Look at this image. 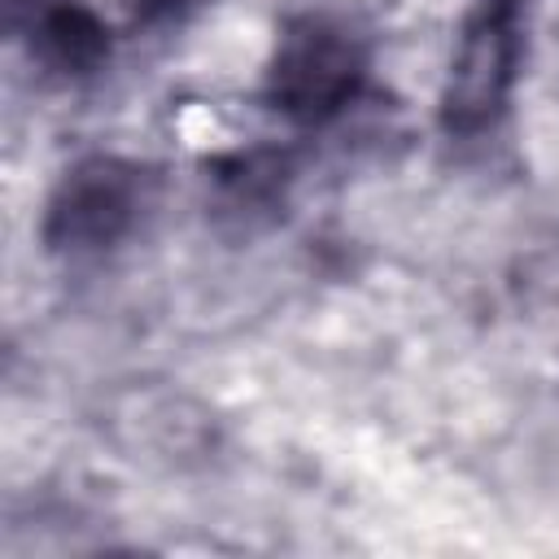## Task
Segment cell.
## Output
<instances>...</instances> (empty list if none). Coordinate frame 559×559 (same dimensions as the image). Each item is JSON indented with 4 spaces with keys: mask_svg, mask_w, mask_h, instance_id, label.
Returning <instances> with one entry per match:
<instances>
[{
    "mask_svg": "<svg viewBox=\"0 0 559 559\" xmlns=\"http://www.w3.org/2000/svg\"><path fill=\"white\" fill-rule=\"evenodd\" d=\"M144 201H148L144 166L114 153H92L57 179L44 210V245L70 258L114 249L140 223Z\"/></svg>",
    "mask_w": 559,
    "mask_h": 559,
    "instance_id": "2",
    "label": "cell"
},
{
    "mask_svg": "<svg viewBox=\"0 0 559 559\" xmlns=\"http://www.w3.org/2000/svg\"><path fill=\"white\" fill-rule=\"evenodd\" d=\"M520 48V13L476 0L459 31V48L441 92V127L450 135H476L502 118Z\"/></svg>",
    "mask_w": 559,
    "mask_h": 559,
    "instance_id": "3",
    "label": "cell"
},
{
    "mask_svg": "<svg viewBox=\"0 0 559 559\" xmlns=\"http://www.w3.org/2000/svg\"><path fill=\"white\" fill-rule=\"evenodd\" d=\"M367 79V52L358 35L332 17L301 13L293 17L266 66V105L301 127H319L336 118Z\"/></svg>",
    "mask_w": 559,
    "mask_h": 559,
    "instance_id": "1",
    "label": "cell"
},
{
    "mask_svg": "<svg viewBox=\"0 0 559 559\" xmlns=\"http://www.w3.org/2000/svg\"><path fill=\"white\" fill-rule=\"evenodd\" d=\"M485 4H498V9H515V13H524V4H528V0H485Z\"/></svg>",
    "mask_w": 559,
    "mask_h": 559,
    "instance_id": "7",
    "label": "cell"
},
{
    "mask_svg": "<svg viewBox=\"0 0 559 559\" xmlns=\"http://www.w3.org/2000/svg\"><path fill=\"white\" fill-rule=\"evenodd\" d=\"M131 4H135V17L144 22H170V17H183L201 0H131Z\"/></svg>",
    "mask_w": 559,
    "mask_h": 559,
    "instance_id": "6",
    "label": "cell"
},
{
    "mask_svg": "<svg viewBox=\"0 0 559 559\" xmlns=\"http://www.w3.org/2000/svg\"><path fill=\"white\" fill-rule=\"evenodd\" d=\"M210 183H214V214L236 223L240 231L266 227L271 218L284 214L288 183H293V153L284 148H249V153H227L210 162Z\"/></svg>",
    "mask_w": 559,
    "mask_h": 559,
    "instance_id": "4",
    "label": "cell"
},
{
    "mask_svg": "<svg viewBox=\"0 0 559 559\" xmlns=\"http://www.w3.org/2000/svg\"><path fill=\"white\" fill-rule=\"evenodd\" d=\"M22 31L31 39V57H39V66L61 79H87L109 57L105 22L79 0H39Z\"/></svg>",
    "mask_w": 559,
    "mask_h": 559,
    "instance_id": "5",
    "label": "cell"
}]
</instances>
